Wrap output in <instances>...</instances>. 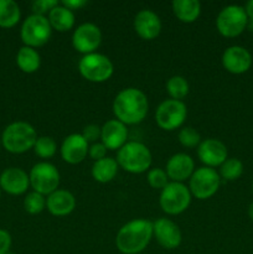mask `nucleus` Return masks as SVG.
<instances>
[{
  "label": "nucleus",
  "instance_id": "nucleus-11",
  "mask_svg": "<svg viewBox=\"0 0 253 254\" xmlns=\"http://www.w3.org/2000/svg\"><path fill=\"white\" fill-rule=\"evenodd\" d=\"M188 116V109L183 101L166 99L159 104L155 112L156 124L164 130H175L180 128Z\"/></svg>",
  "mask_w": 253,
  "mask_h": 254
},
{
  "label": "nucleus",
  "instance_id": "nucleus-42",
  "mask_svg": "<svg viewBox=\"0 0 253 254\" xmlns=\"http://www.w3.org/2000/svg\"><path fill=\"white\" fill-rule=\"evenodd\" d=\"M6 254H12V253H6Z\"/></svg>",
  "mask_w": 253,
  "mask_h": 254
},
{
  "label": "nucleus",
  "instance_id": "nucleus-16",
  "mask_svg": "<svg viewBox=\"0 0 253 254\" xmlns=\"http://www.w3.org/2000/svg\"><path fill=\"white\" fill-rule=\"evenodd\" d=\"M128 139V129L126 124L118 119H112L103 124L101 128L102 144L108 150H119Z\"/></svg>",
  "mask_w": 253,
  "mask_h": 254
},
{
  "label": "nucleus",
  "instance_id": "nucleus-25",
  "mask_svg": "<svg viewBox=\"0 0 253 254\" xmlns=\"http://www.w3.org/2000/svg\"><path fill=\"white\" fill-rule=\"evenodd\" d=\"M16 64L25 73H34L40 68L41 57L39 52L29 46H22L16 55Z\"/></svg>",
  "mask_w": 253,
  "mask_h": 254
},
{
  "label": "nucleus",
  "instance_id": "nucleus-33",
  "mask_svg": "<svg viewBox=\"0 0 253 254\" xmlns=\"http://www.w3.org/2000/svg\"><path fill=\"white\" fill-rule=\"evenodd\" d=\"M57 5H59L57 0H35L31 4V9L35 15L45 16V14H50V11Z\"/></svg>",
  "mask_w": 253,
  "mask_h": 254
},
{
  "label": "nucleus",
  "instance_id": "nucleus-41",
  "mask_svg": "<svg viewBox=\"0 0 253 254\" xmlns=\"http://www.w3.org/2000/svg\"><path fill=\"white\" fill-rule=\"evenodd\" d=\"M252 190H253V181H252Z\"/></svg>",
  "mask_w": 253,
  "mask_h": 254
},
{
  "label": "nucleus",
  "instance_id": "nucleus-20",
  "mask_svg": "<svg viewBox=\"0 0 253 254\" xmlns=\"http://www.w3.org/2000/svg\"><path fill=\"white\" fill-rule=\"evenodd\" d=\"M29 186V175L20 168L5 169L0 175V188L10 195H21Z\"/></svg>",
  "mask_w": 253,
  "mask_h": 254
},
{
  "label": "nucleus",
  "instance_id": "nucleus-22",
  "mask_svg": "<svg viewBox=\"0 0 253 254\" xmlns=\"http://www.w3.org/2000/svg\"><path fill=\"white\" fill-rule=\"evenodd\" d=\"M173 12L181 22L191 24L200 16L201 4L198 0H174Z\"/></svg>",
  "mask_w": 253,
  "mask_h": 254
},
{
  "label": "nucleus",
  "instance_id": "nucleus-15",
  "mask_svg": "<svg viewBox=\"0 0 253 254\" xmlns=\"http://www.w3.org/2000/svg\"><path fill=\"white\" fill-rule=\"evenodd\" d=\"M197 155L201 163L205 164L207 168L221 166L227 160L228 151L225 144L218 139H206L201 141L197 148Z\"/></svg>",
  "mask_w": 253,
  "mask_h": 254
},
{
  "label": "nucleus",
  "instance_id": "nucleus-26",
  "mask_svg": "<svg viewBox=\"0 0 253 254\" xmlns=\"http://www.w3.org/2000/svg\"><path fill=\"white\" fill-rule=\"evenodd\" d=\"M21 12L19 5L12 0H0V27L15 26L19 22Z\"/></svg>",
  "mask_w": 253,
  "mask_h": 254
},
{
  "label": "nucleus",
  "instance_id": "nucleus-10",
  "mask_svg": "<svg viewBox=\"0 0 253 254\" xmlns=\"http://www.w3.org/2000/svg\"><path fill=\"white\" fill-rule=\"evenodd\" d=\"M30 185L34 189L35 192L41 195H51L56 190H59L60 185V173L57 168L52 164L42 161L32 166L30 171Z\"/></svg>",
  "mask_w": 253,
  "mask_h": 254
},
{
  "label": "nucleus",
  "instance_id": "nucleus-2",
  "mask_svg": "<svg viewBox=\"0 0 253 254\" xmlns=\"http://www.w3.org/2000/svg\"><path fill=\"white\" fill-rule=\"evenodd\" d=\"M153 237V222L143 218L129 221L122 226L116 237V245L123 254L143 252Z\"/></svg>",
  "mask_w": 253,
  "mask_h": 254
},
{
  "label": "nucleus",
  "instance_id": "nucleus-32",
  "mask_svg": "<svg viewBox=\"0 0 253 254\" xmlns=\"http://www.w3.org/2000/svg\"><path fill=\"white\" fill-rule=\"evenodd\" d=\"M146 179H148V183L151 188L159 189V190H163V189L169 184V178L168 175H166L165 170L159 168L151 169L148 173Z\"/></svg>",
  "mask_w": 253,
  "mask_h": 254
},
{
  "label": "nucleus",
  "instance_id": "nucleus-17",
  "mask_svg": "<svg viewBox=\"0 0 253 254\" xmlns=\"http://www.w3.org/2000/svg\"><path fill=\"white\" fill-rule=\"evenodd\" d=\"M89 146L82 134H71L66 136L61 145V156L71 165L82 163L88 154Z\"/></svg>",
  "mask_w": 253,
  "mask_h": 254
},
{
  "label": "nucleus",
  "instance_id": "nucleus-13",
  "mask_svg": "<svg viewBox=\"0 0 253 254\" xmlns=\"http://www.w3.org/2000/svg\"><path fill=\"white\" fill-rule=\"evenodd\" d=\"M222 66L232 74L246 73L252 66V55L242 46H230L222 55Z\"/></svg>",
  "mask_w": 253,
  "mask_h": 254
},
{
  "label": "nucleus",
  "instance_id": "nucleus-38",
  "mask_svg": "<svg viewBox=\"0 0 253 254\" xmlns=\"http://www.w3.org/2000/svg\"><path fill=\"white\" fill-rule=\"evenodd\" d=\"M245 10H246V14H247V17H248L247 29L250 30V31L253 32V0H250V1L246 4Z\"/></svg>",
  "mask_w": 253,
  "mask_h": 254
},
{
  "label": "nucleus",
  "instance_id": "nucleus-8",
  "mask_svg": "<svg viewBox=\"0 0 253 254\" xmlns=\"http://www.w3.org/2000/svg\"><path fill=\"white\" fill-rule=\"evenodd\" d=\"M51 34L52 27L47 17L35 14L30 15L25 19V21L22 22L21 32H20L25 46L32 47V49L41 47L47 44Z\"/></svg>",
  "mask_w": 253,
  "mask_h": 254
},
{
  "label": "nucleus",
  "instance_id": "nucleus-5",
  "mask_svg": "<svg viewBox=\"0 0 253 254\" xmlns=\"http://www.w3.org/2000/svg\"><path fill=\"white\" fill-rule=\"evenodd\" d=\"M78 71L87 81L102 83L111 78L114 67L108 57L93 52V54L83 55V57L79 60Z\"/></svg>",
  "mask_w": 253,
  "mask_h": 254
},
{
  "label": "nucleus",
  "instance_id": "nucleus-12",
  "mask_svg": "<svg viewBox=\"0 0 253 254\" xmlns=\"http://www.w3.org/2000/svg\"><path fill=\"white\" fill-rule=\"evenodd\" d=\"M102 42V32L97 25L84 22L74 30L72 45L74 50L83 55L93 54Z\"/></svg>",
  "mask_w": 253,
  "mask_h": 254
},
{
  "label": "nucleus",
  "instance_id": "nucleus-39",
  "mask_svg": "<svg viewBox=\"0 0 253 254\" xmlns=\"http://www.w3.org/2000/svg\"><path fill=\"white\" fill-rule=\"evenodd\" d=\"M248 217L253 221V202L248 206Z\"/></svg>",
  "mask_w": 253,
  "mask_h": 254
},
{
  "label": "nucleus",
  "instance_id": "nucleus-6",
  "mask_svg": "<svg viewBox=\"0 0 253 254\" xmlns=\"http://www.w3.org/2000/svg\"><path fill=\"white\" fill-rule=\"evenodd\" d=\"M191 202V192L183 183H169L161 190L159 203L168 215H180L188 210Z\"/></svg>",
  "mask_w": 253,
  "mask_h": 254
},
{
  "label": "nucleus",
  "instance_id": "nucleus-35",
  "mask_svg": "<svg viewBox=\"0 0 253 254\" xmlns=\"http://www.w3.org/2000/svg\"><path fill=\"white\" fill-rule=\"evenodd\" d=\"M107 150H108V149H107L102 143H93L89 146L88 155L91 156L94 161H98L101 160V159L107 158Z\"/></svg>",
  "mask_w": 253,
  "mask_h": 254
},
{
  "label": "nucleus",
  "instance_id": "nucleus-37",
  "mask_svg": "<svg viewBox=\"0 0 253 254\" xmlns=\"http://www.w3.org/2000/svg\"><path fill=\"white\" fill-rule=\"evenodd\" d=\"M62 5L71 10V11H73V10H78L83 7L84 5H87V1L86 0H63Z\"/></svg>",
  "mask_w": 253,
  "mask_h": 254
},
{
  "label": "nucleus",
  "instance_id": "nucleus-7",
  "mask_svg": "<svg viewBox=\"0 0 253 254\" xmlns=\"http://www.w3.org/2000/svg\"><path fill=\"white\" fill-rule=\"evenodd\" d=\"M248 17L246 10L240 5L223 7L216 19V27L225 37H237L247 29Z\"/></svg>",
  "mask_w": 253,
  "mask_h": 254
},
{
  "label": "nucleus",
  "instance_id": "nucleus-9",
  "mask_svg": "<svg viewBox=\"0 0 253 254\" xmlns=\"http://www.w3.org/2000/svg\"><path fill=\"white\" fill-rule=\"evenodd\" d=\"M220 185V174L215 169L203 166V168L193 171L190 178L189 190H190L191 195H193L198 200H207L217 192Z\"/></svg>",
  "mask_w": 253,
  "mask_h": 254
},
{
  "label": "nucleus",
  "instance_id": "nucleus-29",
  "mask_svg": "<svg viewBox=\"0 0 253 254\" xmlns=\"http://www.w3.org/2000/svg\"><path fill=\"white\" fill-rule=\"evenodd\" d=\"M34 151L39 158L50 159L56 154L57 144L51 136H40L35 143Z\"/></svg>",
  "mask_w": 253,
  "mask_h": 254
},
{
  "label": "nucleus",
  "instance_id": "nucleus-27",
  "mask_svg": "<svg viewBox=\"0 0 253 254\" xmlns=\"http://www.w3.org/2000/svg\"><path fill=\"white\" fill-rule=\"evenodd\" d=\"M189 89L190 88H189L188 81L183 76H173L166 82V91H168L171 99L181 101L188 96Z\"/></svg>",
  "mask_w": 253,
  "mask_h": 254
},
{
  "label": "nucleus",
  "instance_id": "nucleus-4",
  "mask_svg": "<svg viewBox=\"0 0 253 254\" xmlns=\"http://www.w3.org/2000/svg\"><path fill=\"white\" fill-rule=\"evenodd\" d=\"M117 163L128 173L143 174L150 168L151 153L143 143L126 141L118 150Z\"/></svg>",
  "mask_w": 253,
  "mask_h": 254
},
{
  "label": "nucleus",
  "instance_id": "nucleus-28",
  "mask_svg": "<svg viewBox=\"0 0 253 254\" xmlns=\"http://www.w3.org/2000/svg\"><path fill=\"white\" fill-rule=\"evenodd\" d=\"M243 174L242 161L236 158H231L220 166V176L227 181H235L240 179Z\"/></svg>",
  "mask_w": 253,
  "mask_h": 254
},
{
  "label": "nucleus",
  "instance_id": "nucleus-40",
  "mask_svg": "<svg viewBox=\"0 0 253 254\" xmlns=\"http://www.w3.org/2000/svg\"><path fill=\"white\" fill-rule=\"evenodd\" d=\"M0 197H1V188H0Z\"/></svg>",
  "mask_w": 253,
  "mask_h": 254
},
{
  "label": "nucleus",
  "instance_id": "nucleus-1",
  "mask_svg": "<svg viewBox=\"0 0 253 254\" xmlns=\"http://www.w3.org/2000/svg\"><path fill=\"white\" fill-rule=\"evenodd\" d=\"M149 103L145 94L138 88L122 89L113 101V113L119 122L133 126L144 121L148 114Z\"/></svg>",
  "mask_w": 253,
  "mask_h": 254
},
{
  "label": "nucleus",
  "instance_id": "nucleus-34",
  "mask_svg": "<svg viewBox=\"0 0 253 254\" xmlns=\"http://www.w3.org/2000/svg\"><path fill=\"white\" fill-rule=\"evenodd\" d=\"M82 136L86 139L87 143L92 141V143H96L97 139H101V128L96 124H89L83 128L82 131Z\"/></svg>",
  "mask_w": 253,
  "mask_h": 254
},
{
  "label": "nucleus",
  "instance_id": "nucleus-14",
  "mask_svg": "<svg viewBox=\"0 0 253 254\" xmlns=\"http://www.w3.org/2000/svg\"><path fill=\"white\" fill-rule=\"evenodd\" d=\"M153 236L165 250H175L183 240L179 226L169 218H159L153 222Z\"/></svg>",
  "mask_w": 253,
  "mask_h": 254
},
{
  "label": "nucleus",
  "instance_id": "nucleus-31",
  "mask_svg": "<svg viewBox=\"0 0 253 254\" xmlns=\"http://www.w3.org/2000/svg\"><path fill=\"white\" fill-rule=\"evenodd\" d=\"M179 141L185 148H195L201 143L200 133L191 127H185L179 131Z\"/></svg>",
  "mask_w": 253,
  "mask_h": 254
},
{
  "label": "nucleus",
  "instance_id": "nucleus-18",
  "mask_svg": "<svg viewBox=\"0 0 253 254\" xmlns=\"http://www.w3.org/2000/svg\"><path fill=\"white\" fill-rule=\"evenodd\" d=\"M193 171H195V163L188 154H175L166 163L165 173L174 183H183L186 179H190Z\"/></svg>",
  "mask_w": 253,
  "mask_h": 254
},
{
  "label": "nucleus",
  "instance_id": "nucleus-24",
  "mask_svg": "<svg viewBox=\"0 0 253 254\" xmlns=\"http://www.w3.org/2000/svg\"><path fill=\"white\" fill-rule=\"evenodd\" d=\"M118 163L113 158H104L98 161H94L92 166V176L97 183L107 184L116 178L118 173Z\"/></svg>",
  "mask_w": 253,
  "mask_h": 254
},
{
  "label": "nucleus",
  "instance_id": "nucleus-43",
  "mask_svg": "<svg viewBox=\"0 0 253 254\" xmlns=\"http://www.w3.org/2000/svg\"><path fill=\"white\" fill-rule=\"evenodd\" d=\"M0 145H1V143H0Z\"/></svg>",
  "mask_w": 253,
  "mask_h": 254
},
{
  "label": "nucleus",
  "instance_id": "nucleus-23",
  "mask_svg": "<svg viewBox=\"0 0 253 254\" xmlns=\"http://www.w3.org/2000/svg\"><path fill=\"white\" fill-rule=\"evenodd\" d=\"M52 29L60 32H64L71 30L74 26V14L63 5H57L50 11L47 16Z\"/></svg>",
  "mask_w": 253,
  "mask_h": 254
},
{
  "label": "nucleus",
  "instance_id": "nucleus-3",
  "mask_svg": "<svg viewBox=\"0 0 253 254\" xmlns=\"http://www.w3.org/2000/svg\"><path fill=\"white\" fill-rule=\"evenodd\" d=\"M37 134L34 127L26 122H14L2 131V146L9 153L22 154L34 149Z\"/></svg>",
  "mask_w": 253,
  "mask_h": 254
},
{
  "label": "nucleus",
  "instance_id": "nucleus-19",
  "mask_svg": "<svg viewBox=\"0 0 253 254\" xmlns=\"http://www.w3.org/2000/svg\"><path fill=\"white\" fill-rule=\"evenodd\" d=\"M134 30L143 40H154L161 31L160 17L151 10H140L134 19Z\"/></svg>",
  "mask_w": 253,
  "mask_h": 254
},
{
  "label": "nucleus",
  "instance_id": "nucleus-36",
  "mask_svg": "<svg viewBox=\"0 0 253 254\" xmlns=\"http://www.w3.org/2000/svg\"><path fill=\"white\" fill-rule=\"evenodd\" d=\"M11 247V236L7 231L0 230V254L9 253Z\"/></svg>",
  "mask_w": 253,
  "mask_h": 254
},
{
  "label": "nucleus",
  "instance_id": "nucleus-30",
  "mask_svg": "<svg viewBox=\"0 0 253 254\" xmlns=\"http://www.w3.org/2000/svg\"><path fill=\"white\" fill-rule=\"evenodd\" d=\"M45 207H46V198L44 195L35 192V191L27 193L24 200V208L27 213L37 215V213H41L45 210Z\"/></svg>",
  "mask_w": 253,
  "mask_h": 254
},
{
  "label": "nucleus",
  "instance_id": "nucleus-21",
  "mask_svg": "<svg viewBox=\"0 0 253 254\" xmlns=\"http://www.w3.org/2000/svg\"><path fill=\"white\" fill-rule=\"evenodd\" d=\"M46 207L51 215L63 217L69 215L76 207V198L69 191L56 190L46 198Z\"/></svg>",
  "mask_w": 253,
  "mask_h": 254
}]
</instances>
